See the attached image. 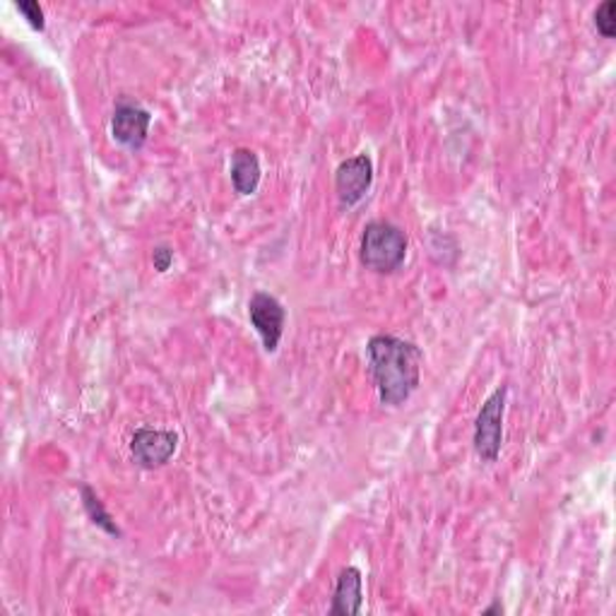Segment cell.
Returning a JSON list of instances; mask_svg holds the SVG:
<instances>
[{"label": "cell", "instance_id": "obj_8", "mask_svg": "<svg viewBox=\"0 0 616 616\" xmlns=\"http://www.w3.org/2000/svg\"><path fill=\"white\" fill-rule=\"evenodd\" d=\"M364 607V575L356 566H344L335 581L330 616H356Z\"/></svg>", "mask_w": 616, "mask_h": 616}, {"label": "cell", "instance_id": "obj_12", "mask_svg": "<svg viewBox=\"0 0 616 616\" xmlns=\"http://www.w3.org/2000/svg\"><path fill=\"white\" fill-rule=\"evenodd\" d=\"M15 8L22 12L24 20L30 22V27L36 32H44L46 30V15H44V8L36 3V0H18Z\"/></svg>", "mask_w": 616, "mask_h": 616}, {"label": "cell", "instance_id": "obj_5", "mask_svg": "<svg viewBox=\"0 0 616 616\" xmlns=\"http://www.w3.org/2000/svg\"><path fill=\"white\" fill-rule=\"evenodd\" d=\"M249 318H251V326L263 340L265 352L267 354L277 352L287 320V308L282 306V301L267 292H255L249 299Z\"/></svg>", "mask_w": 616, "mask_h": 616}, {"label": "cell", "instance_id": "obj_1", "mask_svg": "<svg viewBox=\"0 0 616 616\" xmlns=\"http://www.w3.org/2000/svg\"><path fill=\"white\" fill-rule=\"evenodd\" d=\"M366 356L378 398L390 408L408 402L422 384L424 352L410 340L380 332L366 342Z\"/></svg>", "mask_w": 616, "mask_h": 616}, {"label": "cell", "instance_id": "obj_6", "mask_svg": "<svg viewBox=\"0 0 616 616\" xmlns=\"http://www.w3.org/2000/svg\"><path fill=\"white\" fill-rule=\"evenodd\" d=\"M150 126L152 114L142 104L126 100V96L116 102L114 114H111V135L118 145L128 147V150H140L150 135Z\"/></svg>", "mask_w": 616, "mask_h": 616}, {"label": "cell", "instance_id": "obj_11", "mask_svg": "<svg viewBox=\"0 0 616 616\" xmlns=\"http://www.w3.org/2000/svg\"><path fill=\"white\" fill-rule=\"evenodd\" d=\"M595 27L605 36V39H614L616 34V0H605L595 10Z\"/></svg>", "mask_w": 616, "mask_h": 616}, {"label": "cell", "instance_id": "obj_13", "mask_svg": "<svg viewBox=\"0 0 616 616\" xmlns=\"http://www.w3.org/2000/svg\"><path fill=\"white\" fill-rule=\"evenodd\" d=\"M152 265H155L157 273H167V270L174 265V249H171V246H167V243L155 246Z\"/></svg>", "mask_w": 616, "mask_h": 616}, {"label": "cell", "instance_id": "obj_14", "mask_svg": "<svg viewBox=\"0 0 616 616\" xmlns=\"http://www.w3.org/2000/svg\"><path fill=\"white\" fill-rule=\"evenodd\" d=\"M482 614H484V616H491V614H503V605H501V600L497 597V600H494V602H491V605H489V607H487V609H484Z\"/></svg>", "mask_w": 616, "mask_h": 616}, {"label": "cell", "instance_id": "obj_9", "mask_svg": "<svg viewBox=\"0 0 616 616\" xmlns=\"http://www.w3.org/2000/svg\"><path fill=\"white\" fill-rule=\"evenodd\" d=\"M231 186L239 195H253L261 186L263 169H261V157H258L249 147H237L231 152Z\"/></svg>", "mask_w": 616, "mask_h": 616}, {"label": "cell", "instance_id": "obj_10", "mask_svg": "<svg viewBox=\"0 0 616 616\" xmlns=\"http://www.w3.org/2000/svg\"><path fill=\"white\" fill-rule=\"evenodd\" d=\"M80 499H82V509L84 513H88L90 521L102 529V533H106L109 537H116L121 539L123 537V529L118 527V523L114 521V515H111L104 506V501L100 499V494H96V489L90 487V484H80Z\"/></svg>", "mask_w": 616, "mask_h": 616}, {"label": "cell", "instance_id": "obj_4", "mask_svg": "<svg viewBox=\"0 0 616 616\" xmlns=\"http://www.w3.org/2000/svg\"><path fill=\"white\" fill-rule=\"evenodd\" d=\"M179 450V434L171 429H152L142 426L130 438V453L133 460L138 463L142 470H159L164 467L174 453Z\"/></svg>", "mask_w": 616, "mask_h": 616}, {"label": "cell", "instance_id": "obj_2", "mask_svg": "<svg viewBox=\"0 0 616 616\" xmlns=\"http://www.w3.org/2000/svg\"><path fill=\"white\" fill-rule=\"evenodd\" d=\"M408 233L386 219L368 221L362 231L360 261L366 270L378 275H392L408 258Z\"/></svg>", "mask_w": 616, "mask_h": 616}, {"label": "cell", "instance_id": "obj_7", "mask_svg": "<svg viewBox=\"0 0 616 616\" xmlns=\"http://www.w3.org/2000/svg\"><path fill=\"white\" fill-rule=\"evenodd\" d=\"M374 186V159L368 155H354L342 159L335 169V193L342 205L354 207L366 198Z\"/></svg>", "mask_w": 616, "mask_h": 616}, {"label": "cell", "instance_id": "obj_3", "mask_svg": "<svg viewBox=\"0 0 616 616\" xmlns=\"http://www.w3.org/2000/svg\"><path fill=\"white\" fill-rule=\"evenodd\" d=\"M509 386H499L484 400L475 419V450L484 463H497L503 446V417H506Z\"/></svg>", "mask_w": 616, "mask_h": 616}]
</instances>
